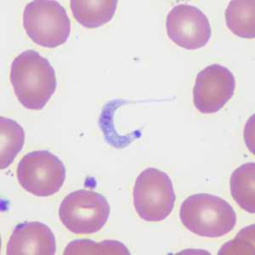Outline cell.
<instances>
[{
  "instance_id": "obj_11",
  "label": "cell",
  "mask_w": 255,
  "mask_h": 255,
  "mask_svg": "<svg viewBox=\"0 0 255 255\" xmlns=\"http://www.w3.org/2000/svg\"><path fill=\"white\" fill-rule=\"evenodd\" d=\"M227 28L239 38L255 37V0H233L226 10Z\"/></svg>"
},
{
  "instance_id": "obj_12",
  "label": "cell",
  "mask_w": 255,
  "mask_h": 255,
  "mask_svg": "<svg viewBox=\"0 0 255 255\" xmlns=\"http://www.w3.org/2000/svg\"><path fill=\"white\" fill-rule=\"evenodd\" d=\"M233 199L240 208L250 214L255 213V163L248 162L233 171L230 180Z\"/></svg>"
},
{
  "instance_id": "obj_8",
  "label": "cell",
  "mask_w": 255,
  "mask_h": 255,
  "mask_svg": "<svg viewBox=\"0 0 255 255\" xmlns=\"http://www.w3.org/2000/svg\"><path fill=\"white\" fill-rule=\"evenodd\" d=\"M236 79L227 67L212 64L198 73L193 89L195 108L203 114L221 111L234 96Z\"/></svg>"
},
{
  "instance_id": "obj_3",
  "label": "cell",
  "mask_w": 255,
  "mask_h": 255,
  "mask_svg": "<svg viewBox=\"0 0 255 255\" xmlns=\"http://www.w3.org/2000/svg\"><path fill=\"white\" fill-rule=\"evenodd\" d=\"M22 18L26 34L39 46L56 48L69 38L71 20L58 1H32L25 6Z\"/></svg>"
},
{
  "instance_id": "obj_15",
  "label": "cell",
  "mask_w": 255,
  "mask_h": 255,
  "mask_svg": "<svg viewBox=\"0 0 255 255\" xmlns=\"http://www.w3.org/2000/svg\"><path fill=\"white\" fill-rule=\"evenodd\" d=\"M219 255H255V225L242 230L234 240L222 246Z\"/></svg>"
},
{
  "instance_id": "obj_6",
  "label": "cell",
  "mask_w": 255,
  "mask_h": 255,
  "mask_svg": "<svg viewBox=\"0 0 255 255\" xmlns=\"http://www.w3.org/2000/svg\"><path fill=\"white\" fill-rule=\"evenodd\" d=\"M17 180L25 191L36 197L57 193L66 180V167L58 157L46 150L25 155L17 166Z\"/></svg>"
},
{
  "instance_id": "obj_7",
  "label": "cell",
  "mask_w": 255,
  "mask_h": 255,
  "mask_svg": "<svg viewBox=\"0 0 255 255\" xmlns=\"http://www.w3.org/2000/svg\"><path fill=\"white\" fill-rule=\"evenodd\" d=\"M167 34L178 46L196 50L205 46L211 38V26L207 15L191 4H178L168 12Z\"/></svg>"
},
{
  "instance_id": "obj_1",
  "label": "cell",
  "mask_w": 255,
  "mask_h": 255,
  "mask_svg": "<svg viewBox=\"0 0 255 255\" xmlns=\"http://www.w3.org/2000/svg\"><path fill=\"white\" fill-rule=\"evenodd\" d=\"M10 83L20 104L33 111L42 110L57 87L51 64L32 49L20 53L12 62Z\"/></svg>"
},
{
  "instance_id": "obj_4",
  "label": "cell",
  "mask_w": 255,
  "mask_h": 255,
  "mask_svg": "<svg viewBox=\"0 0 255 255\" xmlns=\"http://www.w3.org/2000/svg\"><path fill=\"white\" fill-rule=\"evenodd\" d=\"M133 198L137 214L147 222L164 221L173 211L176 199L170 177L155 168H145L138 175Z\"/></svg>"
},
{
  "instance_id": "obj_2",
  "label": "cell",
  "mask_w": 255,
  "mask_h": 255,
  "mask_svg": "<svg viewBox=\"0 0 255 255\" xmlns=\"http://www.w3.org/2000/svg\"><path fill=\"white\" fill-rule=\"evenodd\" d=\"M180 219L186 229L203 238L223 237L237 224V214L232 205L209 193L187 197L180 207Z\"/></svg>"
},
{
  "instance_id": "obj_9",
  "label": "cell",
  "mask_w": 255,
  "mask_h": 255,
  "mask_svg": "<svg viewBox=\"0 0 255 255\" xmlns=\"http://www.w3.org/2000/svg\"><path fill=\"white\" fill-rule=\"evenodd\" d=\"M56 242L49 226L38 221L15 226L6 246L9 255H55Z\"/></svg>"
},
{
  "instance_id": "obj_13",
  "label": "cell",
  "mask_w": 255,
  "mask_h": 255,
  "mask_svg": "<svg viewBox=\"0 0 255 255\" xmlns=\"http://www.w3.org/2000/svg\"><path fill=\"white\" fill-rule=\"evenodd\" d=\"M0 168H8L20 153L25 143V131L13 119L0 118Z\"/></svg>"
},
{
  "instance_id": "obj_5",
  "label": "cell",
  "mask_w": 255,
  "mask_h": 255,
  "mask_svg": "<svg viewBox=\"0 0 255 255\" xmlns=\"http://www.w3.org/2000/svg\"><path fill=\"white\" fill-rule=\"evenodd\" d=\"M111 207L107 198L96 191L79 190L64 198L59 218L64 226L78 235L100 232L108 222Z\"/></svg>"
},
{
  "instance_id": "obj_14",
  "label": "cell",
  "mask_w": 255,
  "mask_h": 255,
  "mask_svg": "<svg viewBox=\"0 0 255 255\" xmlns=\"http://www.w3.org/2000/svg\"><path fill=\"white\" fill-rule=\"evenodd\" d=\"M64 255H130L125 244L115 240L96 243L90 239H79L71 242L64 250Z\"/></svg>"
},
{
  "instance_id": "obj_10",
  "label": "cell",
  "mask_w": 255,
  "mask_h": 255,
  "mask_svg": "<svg viewBox=\"0 0 255 255\" xmlns=\"http://www.w3.org/2000/svg\"><path fill=\"white\" fill-rule=\"evenodd\" d=\"M117 0H72L71 9L76 20L86 28H98L112 20L118 7Z\"/></svg>"
}]
</instances>
